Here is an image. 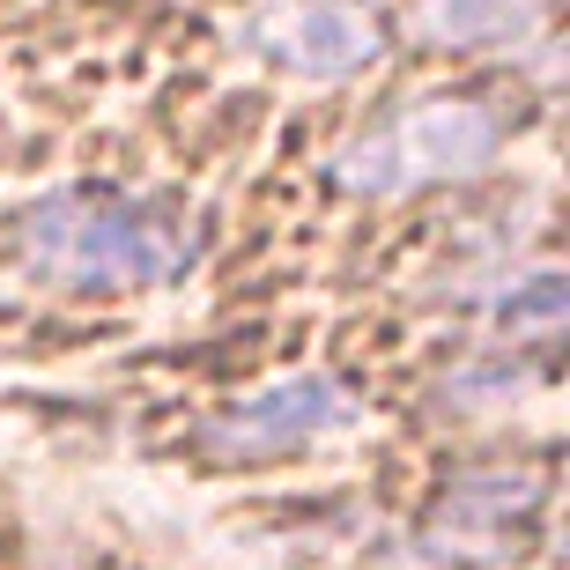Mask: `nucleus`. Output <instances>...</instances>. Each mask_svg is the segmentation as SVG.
I'll use <instances>...</instances> for the list:
<instances>
[{
  "instance_id": "obj_6",
  "label": "nucleus",
  "mask_w": 570,
  "mask_h": 570,
  "mask_svg": "<svg viewBox=\"0 0 570 570\" xmlns=\"http://www.w3.org/2000/svg\"><path fill=\"white\" fill-rule=\"evenodd\" d=\"M541 16V0H415V38L423 45H489L511 38Z\"/></svg>"
},
{
  "instance_id": "obj_5",
  "label": "nucleus",
  "mask_w": 570,
  "mask_h": 570,
  "mask_svg": "<svg viewBox=\"0 0 570 570\" xmlns=\"http://www.w3.org/2000/svg\"><path fill=\"white\" fill-rule=\"evenodd\" d=\"M533 497H541L533 482H504V474L497 482H460L438 504V519H430V549L438 556H504L519 519L533 511Z\"/></svg>"
},
{
  "instance_id": "obj_2",
  "label": "nucleus",
  "mask_w": 570,
  "mask_h": 570,
  "mask_svg": "<svg viewBox=\"0 0 570 570\" xmlns=\"http://www.w3.org/2000/svg\"><path fill=\"white\" fill-rule=\"evenodd\" d=\"M497 134H504V119L482 97H423V105H401L393 119H379L356 148H341L334 178L348 193H371V200L452 186L497 156Z\"/></svg>"
},
{
  "instance_id": "obj_3",
  "label": "nucleus",
  "mask_w": 570,
  "mask_h": 570,
  "mask_svg": "<svg viewBox=\"0 0 570 570\" xmlns=\"http://www.w3.org/2000/svg\"><path fill=\"white\" fill-rule=\"evenodd\" d=\"M379 22L356 0H267L253 16V52L304 82H341L363 60H379Z\"/></svg>"
},
{
  "instance_id": "obj_4",
  "label": "nucleus",
  "mask_w": 570,
  "mask_h": 570,
  "mask_svg": "<svg viewBox=\"0 0 570 570\" xmlns=\"http://www.w3.org/2000/svg\"><path fill=\"white\" fill-rule=\"evenodd\" d=\"M356 385L341 379H282L253 401L223 407L208 423V452L223 460H267V452H296V444L326 438V430H348L356 423Z\"/></svg>"
},
{
  "instance_id": "obj_1",
  "label": "nucleus",
  "mask_w": 570,
  "mask_h": 570,
  "mask_svg": "<svg viewBox=\"0 0 570 570\" xmlns=\"http://www.w3.org/2000/svg\"><path fill=\"white\" fill-rule=\"evenodd\" d=\"M22 267L45 275L52 289H148L178 267L164 215L141 200H119L105 186L52 193L22 215Z\"/></svg>"
}]
</instances>
